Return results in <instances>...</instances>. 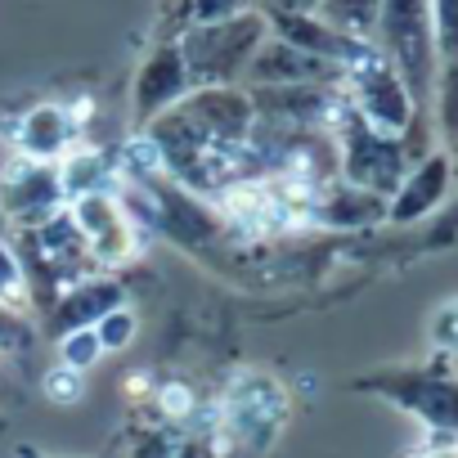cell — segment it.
<instances>
[{"instance_id": "obj_1", "label": "cell", "mask_w": 458, "mask_h": 458, "mask_svg": "<svg viewBox=\"0 0 458 458\" xmlns=\"http://www.w3.org/2000/svg\"><path fill=\"white\" fill-rule=\"evenodd\" d=\"M427 126V117L413 122L409 135H382L373 131L351 104H342L337 113V126H333V148H337V175L355 189H369L377 198H391L395 184L404 180V171L427 157L431 148L413 144V135Z\"/></svg>"}, {"instance_id": "obj_2", "label": "cell", "mask_w": 458, "mask_h": 458, "mask_svg": "<svg viewBox=\"0 0 458 458\" xmlns=\"http://www.w3.org/2000/svg\"><path fill=\"white\" fill-rule=\"evenodd\" d=\"M270 37V23L261 10H243L202 28H189L175 37L184 68L193 86H243V72L257 55V46Z\"/></svg>"}, {"instance_id": "obj_3", "label": "cell", "mask_w": 458, "mask_h": 458, "mask_svg": "<svg viewBox=\"0 0 458 458\" xmlns=\"http://www.w3.org/2000/svg\"><path fill=\"white\" fill-rule=\"evenodd\" d=\"M377 55L400 72L409 86L418 113L431 108V86H436V28H431V0H382L377 32H373Z\"/></svg>"}, {"instance_id": "obj_4", "label": "cell", "mask_w": 458, "mask_h": 458, "mask_svg": "<svg viewBox=\"0 0 458 458\" xmlns=\"http://www.w3.org/2000/svg\"><path fill=\"white\" fill-rule=\"evenodd\" d=\"M369 395H382L400 413L418 418L427 431L458 436V373H449L445 360L431 364H400V369H377L355 382Z\"/></svg>"}, {"instance_id": "obj_5", "label": "cell", "mask_w": 458, "mask_h": 458, "mask_svg": "<svg viewBox=\"0 0 458 458\" xmlns=\"http://www.w3.org/2000/svg\"><path fill=\"white\" fill-rule=\"evenodd\" d=\"M342 77H346V86H351L346 104H351L373 131H382V135H409L413 122L427 117V113H418V104H413L409 86L400 81V72H395L377 50L364 55V59H360L355 68H346Z\"/></svg>"}, {"instance_id": "obj_6", "label": "cell", "mask_w": 458, "mask_h": 458, "mask_svg": "<svg viewBox=\"0 0 458 458\" xmlns=\"http://www.w3.org/2000/svg\"><path fill=\"white\" fill-rule=\"evenodd\" d=\"M64 184H59V166L55 162H32L19 157L5 175H0V211L10 220H19L23 229L46 225L50 216L64 211Z\"/></svg>"}, {"instance_id": "obj_7", "label": "cell", "mask_w": 458, "mask_h": 458, "mask_svg": "<svg viewBox=\"0 0 458 458\" xmlns=\"http://www.w3.org/2000/svg\"><path fill=\"white\" fill-rule=\"evenodd\" d=\"M68 216L77 225V234L86 239V252L95 266H117L135 252V225L131 211L113 193H86L68 202Z\"/></svg>"}, {"instance_id": "obj_8", "label": "cell", "mask_w": 458, "mask_h": 458, "mask_svg": "<svg viewBox=\"0 0 458 458\" xmlns=\"http://www.w3.org/2000/svg\"><path fill=\"white\" fill-rule=\"evenodd\" d=\"M189 90H193V77H189V68H184L180 46H175V41H157V46L144 55L140 72H135V90H131V99H135V122L148 126L153 117H162L166 108H175Z\"/></svg>"}, {"instance_id": "obj_9", "label": "cell", "mask_w": 458, "mask_h": 458, "mask_svg": "<svg viewBox=\"0 0 458 458\" xmlns=\"http://www.w3.org/2000/svg\"><path fill=\"white\" fill-rule=\"evenodd\" d=\"M342 72L288 41H279L275 32L257 46L248 72H243V90H275V86H333Z\"/></svg>"}, {"instance_id": "obj_10", "label": "cell", "mask_w": 458, "mask_h": 458, "mask_svg": "<svg viewBox=\"0 0 458 458\" xmlns=\"http://www.w3.org/2000/svg\"><path fill=\"white\" fill-rule=\"evenodd\" d=\"M454 171H458V166H454V157H449L445 148H431L427 157H418V162L404 171V180L395 184V193L386 198V220L413 225V220L431 216V211L449 198Z\"/></svg>"}, {"instance_id": "obj_11", "label": "cell", "mask_w": 458, "mask_h": 458, "mask_svg": "<svg viewBox=\"0 0 458 458\" xmlns=\"http://www.w3.org/2000/svg\"><path fill=\"white\" fill-rule=\"evenodd\" d=\"M229 418L234 427L252 440V445H266L275 431H279V418H284V395L270 377H243L234 400H229Z\"/></svg>"}, {"instance_id": "obj_12", "label": "cell", "mask_w": 458, "mask_h": 458, "mask_svg": "<svg viewBox=\"0 0 458 458\" xmlns=\"http://www.w3.org/2000/svg\"><path fill=\"white\" fill-rule=\"evenodd\" d=\"M72 135H77V126H72V117H68V108H59V104H37L23 122H19V153L23 157H32V162H64L68 157V148H72Z\"/></svg>"}, {"instance_id": "obj_13", "label": "cell", "mask_w": 458, "mask_h": 458, "mask_svg": "<svg viewBox=\"0 0 458 458\" xmlns=\"http://www.w3.org/2000/svg\"><path fill=\"white\" fill-rule=\"evenodd\" d=\"M310 216L319 225H328V229H364V225L386 220V198L337 180V184H328V189L315 193V211Z\"/></svg>"}, {"instance_id": "obj_14", "label": "cell", "mask_w": 458, "mask_h": 458, "mask_svg": "<svg viewBox=\"0 0 458 458\" xmlns=\"http://www.w3.org/2000/svg\"><path fill=\"white\" fill-rule=\"evenodd\" d=\"M117 306H122V284H113V279H77L55 301V328L59 333L90 328V324H99Z\"/></svg>"}, {"instance_id": "obj_15", "label": "cell", "mask_w": 458, "mask_h": 458, "mask_svg": "<svg viewBox=\"0 0 458 458\" xmlns=\"http://www.w3.org/2000/svg\"><path fill=\"white\" fill-rule=\"evenodd\" d=\"M377 14H382V0H319L315 5L319 23H328L333 32L355 37V41H373Z\"/></svg>"}, {"instance_id": "obj_16", "label": "cell", "mask_w": 458, "mask_h": 458, "mask_svg": "<svg viewBox=\"0 0 458 458\" xmlns=\"http://www.w3.org/2000/svg\"><path fill=\"white\" fill-rule=\"evenodd\" d=\"M59 184H64V198L77 202L86 193H108V162L90 148H72L64 162H59Z\"/></svg>"}, {"instance_id": "obj_17", "label": "cell", "mask_w": 458, "mask_h": 458, "mask_svg": "<svg viewBox=\"0 0 458 458\" xmlns=\"http://www.w3.org/2000/svg\"><path fill=\"white\" fill-rule=\"evenodd\" d=\"M427 117L436 122V131L445 135V144H454V140H458V59H440Z\"/></svg>"}, {"instance_id": "obj_18", "label": "cell", "mask_w": 458, "mask_h": 458, "mask_svg": "<svg viewBox=\"0 0 458 458\" xmlns=\"http://www.w3.org/2000/svg\"><path fill=\"white\" fill-rule=\"evenodd\" d=\"M243 10H252V0H175L171 23H175V37H180L189 28H202V23H216V19H229V14H243ZM175 37H166V41H175Z\"/></svg>"}, {"instance_id": "obj_19", "label": "cell", "mask_w": 458, "mask_h": 458, "mask_svg": "<svg viewBox=\"0 0 458 458\" xmlns=\"http://www.w3.org/2000/svg\"><path fill=\"white\" fill-rule=\"evenodd\" d=\"M104 355L95 328H72V333H59V364L72 369V373H86L95 360Z\"/></svg>"}, {"instance_id": "obj_20", "label": "cell", "mask_w": 458, "mask_h": 458, "mask_svg": "<svg viewBox=\"0 0 458 458\" xmlns=\"http://www.w3.org/2000/svg\"><path fill=\"white\" fill-rule=\"evenodd\" d=\"M95 328V337H99V346L113 355V351H126L131 342H135V333H140V319L126 310V306H117V310H108L99 324H90Z\"/></svg>"}, {"instance_id": "obj_21", "label": "cell", "mask_w": 458, "mask_h": 458, "mask_svg": "<svg viewBox=\"0 0 458 458\" xmlns=\"http://www.w3.org/2000/svg\"><path fill=\"white\" fill-rule=\"evenodd\" d=\"M431 28H436V55L458 59V0H431Z\"/></svg>"}, {"instance_id": "obj_22", "label": "cell", "mask_w": 458, "mask_h": 458, "mask_svg": "<svg viewBox=\"0 0 458 458\" xmlns=\"http://www.w3.org/2000/svg\"><path fill=\"white\" fill-rule=\"evenodd\" d=\"M23 293H28V270L5 243H0V301H23Z\"/></svg>"}, {"instance_id": "obj_23", "label": "cell", "mask_w": 458, "mask_h": 458, "mask_svg": "<svg viewBox=\"0 0 458 458\" xmlns=\"http://www.w3.org/2000/svg\"><path fill=\"white\" fill-rule=\"evenodd\" d=\"M46 395L50 400H59V404H68V400H81V373H72V369H55L50 377H46Z\"/></svg>"}, {"instance_id": "obj_24", "label": "cell", "mask_w": 458, "mask_h": 458, "mask_svg": "<svg viewBox=\"0 0 458 458\" xmlns=\"http://www.w3.org/2000/svg\"><path fill=\"white\" fill-rule=\"evenodd\" d=\"M319 0H261V14H315Z\"/></svg>"}, {"instance_id": "obj_25", "label": "cell", "mask_w": 458, "mask_h": 458, "mask_svg": "<svg viewBox=\"0 0 458 458\" xmlns=\"http://www.w3.org/2000/svg\"><path fill=\"white\" fill-rule=\"evenodd\" d=\"M422 458H458V449H440V454H422Z\"/></svg>"}, {"instance_id": "obj_26", "label": "cell", "mask_w": 458, "mask_h": 458, "mask_svg": "<svg viewBox=\"0 0 458 458\" xmlns=\"http://www.w3.org/2000/svg\"><path fill=\"white\" fill-rule=\"evenodd\" d=\"M445 153H449V157H454V166H458V140H454V144H449Z\"/></svg>"}, {"instance_id": "obj_27", "label": "cell", "mask_w": 458, "mask_h": 458, "mask_svg": "<svg viewBox=\"0 0 458 458\" xmlns=\"http://www.w3.org/2000/svg\"><path fill=\"white\" fill-rule=\"evenodd\" d=\"M23 458H50V454H37V449H23Z\"/></svg>"}]
</instances>
